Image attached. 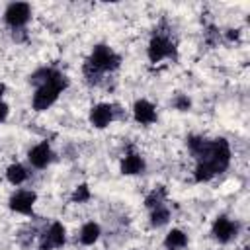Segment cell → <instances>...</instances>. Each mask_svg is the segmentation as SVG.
I'll list each match as a JSON object with an SVG mask.
<instances>
[{
    "instance_id": "7",
    "label": "cell",
    "mask_w": 250,
    "mask_h": 250,
    "mask_svg": "<svg viewBox=\"0 0 250 250\" xmlns=\"http://www.w3.org/2000/svg\"><path fill=\"white\" fill-rule=\"evenodd\" d=\"M35 201H37V193L35 191H31V189H20V191H16V193L10 195L8 207L14 213H20V215H33Z\"/></svg>"
},
{
    "instance_id": "24",
    "label": "cell",
    "mask_w": 250,
    "mask_h": 250,
    "mask_svg": "<svg viewBox=\"0 0 250 250\" xmlns=\"http://www.w3.org/2000/svg\"><path fill=\"white\" fill-rule=\"evenodd\" d=\"M4 92H6V86L0 82V100H2V96H4Z\"/></svg>"
},
{
    "instance_id": "12",
    "label": "cell",
    "mask_w": 250,
    "mask_h": 250,
    "mask_svg": "<svg viewBox=\"0 0 250 250\" xmlns=\"http://www.w3.org/2000/svg\"><path fill=\"white\" fill-rule=\"evenodd\" d=\"M145 168H146V164H145V158H143L141 154L131 152V154H127V156L121 160V174H123V176L143 174Z\"/></svg>"
},
{
    "instance_id": "3",
    "label": "cell",
    "mask_w": 250,
    "mask_h": 250,
    "mask_svg": "<svg viewBox=\"0 0 250 250\" xmlns=\"http://www.w3.org/2000/svg\"><path fill=\"white\" fill-rule=\"evenodd\" d=\"M66 86H68V78H66L61 70H55L47 84L35 88V94H33V98H31V107H33L35 111H45V109H49V107L57 102V98L61 96V92L66 90Z\"/></svg>"
},
{
    "instance_id": "23",
    "label": "cell",
    "mask_w": 250,
    "mask_h": 250,
    "mask_svg": "<svg viewBox=\"0 0 250 250\" xmlns=\"http://www.w3.org/2000/svg\"><path fill=\"white\" fill-rule=\"evenodd\" d=\"M12 37H14V41H23V37H25V29H14Z\"/></svg>"
},
{
    "instance_id": "11",
    "label": "cell",
    "mask_w": 250,
    "mask_h": 250,
    "mask_svg": "<svg viewBox=\"0 0 250 250\" xmlns=\"http://www.w3.org/2000/svg\"><path fill=\"white\" fill-rule=\"evenodd\" d=\"M133 117L141 125H152L156 121V107L148 100H137L133 104Z\"/></svg>"
},
{
    "instance_id": "2",
    "label": "cell",
    "mask_w": 250,
    "mask_h": 250,
    "mask_svg": "<svg viewBox=\"0 0 250 250\" xmlns=\"http://www.w3.org/2000/svg\"><path fill=\"white\" fill-rule=\"evenodd\" d=\"M119 64H121V57L111 47L100 43L92 49L90 59L82 66V72H84V78L88 84H98L102 80V74L117 70Z\"/></svg>"
},
{
    "instance_id": "25",
    "label": "cell",
    "mask_w": 250,
    "mask_h": 250,
    "mask_svg": "<svg viewBox=\"0 0 250 250\" xmlns=\"http://www.w3.org/2000/svg\"><path fill=\"white\" fill-rule=\"evenodd\" d=\"M242 250H248V248H242Z\"/></svg>"
},
{
    "instance_id": "14",
    "label": "cell",
    "mask_w": 250,
    "mask_h": 250,
    "mask_svg": "<svg viewBox=\"0 0 250 250\" xmlns=\"http://www.w3.org/2000/svg\"><path fill=\"white\" fill-rule=\"evenodd\" d=\"M186 246H188V234L180 229H172L164 236V248L166 250H182Z\"/></svg>"
},
{
    "instance_id": "19",
    "label": "cell",
    "mask_w": 250,
    "mask_h": 250,
    "mask_svg": "<svg viewBox=\"0 0 250 250\" xmlns=\"http://www.w3.org/2000/svg\"><path fill=\"white\" fill-rule=\"evenodd\" d=\"M90 197H92V193H90V188H88L86 184L76 186V188H74V191H72V195H70L72 203H86Z\"/></svg>"
},
{
    "instance_id": "9",
    "label": "cell",
    "mask_w": 250,
    "mask_h": 250,
    "mask_svg": "<svg viewBox=\"0 0 250 250\" xmlns=\"http://www.w3.org/2000/svg\"><path fill=\"white\" fill-rule=\"evenodd\" d=\"M27 160H29V164H31L33 168H39V170H41V168H47V166L51 164V160H53L51 145H49L47 141L35 145L33 148H29V152H27Z\"/></svg>"
},
{
    "instance_id": "21",
    "label": "cell",
    "mask_w": 250,
    "mask_h": 250,
    "mask_svg": "<svg viewBox=\"0 0 250 250\" xmlns=\"http://www.w3.org/2000/svg\"><path fill=\"white\" fill-rule=\"evenodd\" d=\"M8 113H10V107H8V104L0 100V123L8 119Z\"/></svg>"
},
{
    "instance_id": "10",
    "label": "cell",
    "mask_w": 250,
    "mask_h": 250,
    "mask_svg": "<svg viewBox=\"0 0 250 250\" xmlns=\"http://www.w3.org/2000/svg\"><path fill=\"white\" fill-rule=\"evenodd\" d=\"M115 117V109L111 104H96L90 109V123L96 129H105Z\"/></svg>"
},
{
    "instance_id": "5",
    "label": "cell",
    "mask_w": 250,
    "mask_h": 250,
    "mask_svg": "<svg viewBox=\"0 0 250 250\" xmlns=\"http://www.w3.org/2000/svg\"><path fill=\"white\" fill-rule=\"evenodd\" d=\"M31 20V6L27 2H12L4 10V21L12 29H23V25Z\"/></svg>"
},
{
    "instance_id": "18",
    "label": "cell",
    "mask_w": 250,
    "mask_h": 250,
    "mask_svg": "<svg viewBox=\"0 0 250 250\" xmlns=\"http://www.w3.org/2000/svg\"><path fill=\"white\" fill-rule=\"evenodd\" d=\"M53 72H55V68H47V66L37 68V70L29 76V82H31L35 88H39V86H43V84H47V82H49V78L53 76Z\"/></svg>"
},
{
    "instance_id": "1",
    "label": "cell",
    "mask_w": 250,
    "mask_h": 250,
    "mask_svg": "<svg viewBox=\"0 0 250 250\" xmlns=\"http://www.w3.org/2000/svg\"><path fill=\"white\" fill-rule=\"evenodd\" d=\"M195 172L193 178L195 182H209L217 174H223L229 164H230V146L225 139H215V141H205V146L201 154L195 158Z\"/></svg>"
},
{
    "instance_id": "22",
    "label": "cell",
    "mask_w": 250,
    "mask_h": 250,
    "mask_svg": "<svg viewBox=\"0 0 250 250\" xmlns=\"http://www.w3.org/2000/svg\"><path fill=\"white\" fill-rule=\"evenodd\" d=\"M225 37H227L229 41H238V37H240V33H238V29H227V33H225Z\"/></svg>"
},
{
    "instance_id": "17",
    "label": "cell",
    "mask_w": 250,
    "mask_h": 250,
    "mask_svg": "<svg viewBox=\"0 0 250 250\" xmlns=\"http://www.w3.org/2000/svg\"><path fill=\"white\" fill-rule=\"evenodd\" d=\"M168 221H170V211H168V207L160 205V207H156V209L150 211V227H152V229H160V227L168 225Z\"/></svg>"
},
{
    "instance_id": "8",
    "label": "cell",
    "mask_w": 250,
    "mask_h": 250,
    "mask_svg": "<svg viewBox=\"0 0 250 250\" xmlns=\"http://www.w3.org/2000/svg\"><path fill=\"white\" fill-rule=\"evenodd\" d=\"M64 242H66V229L62 227V223L55 221V223H51V227L41 234L39 248H41V250H55V248L64 246Z\"/></svg>"
},
{
    "instance_id": "15",
    "label": "cell",
    "mask_w": 250,
    "mask_h": 250,
    "mask_svg": "<svg viewBox=\"0 0 250 250\" xmlns=\"http://www.w3.org/2000/svg\"><path fill=\"white\" fill-rule=\"evenodd\" d=\"M27 178H29V172H27V168H25L23 164H20V162H14V164H10V166L6 168V180H8L12 186H21Z\"/></svg>"
},
{
    "instance_id": "20",
    "label": "cell",
    "mask_w": 250,
    "mask_h": 250,
    "mask_svg": "<svg viewBox=\"0 0 250 250\" xmlns=\"http://www.w3.org/2000/svg\"><path fill=\"white\" fill-rule=\"evenodd\" d=\"M172 107L178 111H189L191 109V100L186 94H176L172 100Z\"/></svg>"
},
{
    "instance_id": "4",
    "label": "cell",
    "mask_w": 250,
    "mask_h": 250,
    "mask_svg": "<svg viewBox=\"0 0 250 250\" xmlns=\"http://www.w3.org/2000/svg\"><path fill=\"white\" fill-rule=\"evenodd\" d=\"M146 55H148V61L150 62H160L164 59H172L176 57V45L174 41L168 37V35H162V33H156L148 47H146Z\"/></svg>"
},
{
    "instance_id": "16",
    "label": "cell",
    "mask_w": 250,
    "mask_h": 250,
    "mask_svg": "<svg viewBox=\"0 0 250 250\" xmlns=\"http://www.w3.org/2000/svg\"><path fill=\"white\" fill-rule=\"evenodd\" d=\"M164 199H166V189H164V186H158V188H154V189L145 197V205L152 211V209L164 205Z\"/></svg>"
},
{
    "instance_id": "13",
    "label": "cell",
    "mask_w": 250,
    "mask_h": 250,
    "mask_svg": "<svg viewBox=\"0 0 250 250\" xmlns=\"http://www.w3.org/2000/svg\"><path fill=\"white\" fill-rule=\"evenodd\" d=\"M100 234H102L100 225H98V223H94V221H90V223L82 225L78 238H80V242H82L84 246H92V244H96V242L100 240Z\"/></svg>"
},
{
    "instance_id": "6",
    "label": "cell",
    "mask_w": 250,
    "mask_h": 250,
    "mask_svg": "<svg viewBox=\"0 0 250 250\" xmlns=\"http://www.w3.org/2000/svg\"><path fill=\"white\" fill-rule=\"evenodd\" d=\"M211 234H213V238H215L217 242H221V244H229V242L234 240L236 234H238V223H234L232 219L221 215V217H217V219L213 221Z\"/></svg>"
}]
</instances>
